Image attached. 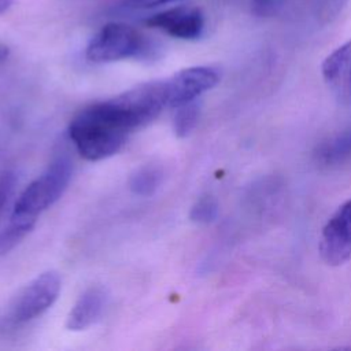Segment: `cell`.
<instances>
[{
  "label": "cell",
  "mask_w": 351,
  "mask_h": 351,
  "mask_svg": "<svg viewBox=\"0 0 351 351\" xmlns=\"http://www.w3.org/2000/svg\"><path fill=\"white\" fill-rule=\"evenodd\" d=\"M134 129L132 117L112 97L81 110L69 125V137L82 158L97 162L115 155Z\"/></svg>",
  "instance_id": "cell-1"
},
{
  "label": "cell",
  "mask_w": 351,
  "mask_h": 351,
  "mask_svg": "<svg viewBox=\"0 0 351 351\" xmlns=\"http://www.w3.org/2000/svg\"><path fill=\"white\" fill-rule=\"evenodd\" d=\"M73 163L69 156L58 155L47 170L19 195L11 217L34 219L56 203L71 180Z\"/></svg>",
  "instance_id": "cell-2"
},
{
  "label": "cell",
  "mask_w": 351,
  "mask_h": 351,
  "mask_svg": "<svg viewBox=\"0 0 351 351\" xmlns=\"http://www.w3.org/2000/svg\"><path fill=\"white\" fill-rule=\"evenodd\" d=\"M154 47L137 29L122 23L110 22L88 43L85 55L93 63H111L130 58H148Z\"/></svg>",
  "instance_id": "cell-3"
},
{
  "label": "cell",
  "mask_w": 351,
  "mask_h": 351,
  "mask_svg": "<svg viewBox=\"0 0 351 351\" xmlns=\"http://www.w3.org/2000/svg\"><path fill=\"white\" fill-rule=\"evenodd\" d=\"M62 287L60 276L48 270L26 284L12 299L8 319L12 324H25L45 313L58 299Z\"/></svg>",
  "instance_id": "cell-4"
},
{
  "label": "cell",
  "mask_w": 351,
  "mask_h": 351,
  "mask_svg": "<svg viewBox=\"0 0 351 351\" xmlns=\"http://www.w3.org/2000/svg\"><path fill=\"white\" fill-rule=\"evenodd\" d=\"M219 78V71L211 66H195L177 71L165 80L167 107L177 108L196 100L200 95L214 88Z\"/></svg>",
  "instance_id": "cell-5"
},
{
  "label": "cell",
  "mask_w": 351,
  "mask_h": 351,
  "mask_svg": "<svg viewBox=\"0 0 351 351\" xmlns=\"http://www.w3.org/2000/svg\"><path fill=\"white\" fill-rule=\"evenodd\" d=\"M319 252L330 266L343 265L351 258V199L325 223L319 237Z\"/></svg>",
  "instance_id": "cell-6"
},
{
  "label": "cell",
  "mask_w": 351,
  "mask_h": 351,
  "mask_svg": "<svg viewBox=\"0 0 351 351\" xmlns=\"http://www.w3.org/2000/svg\"><path fill=\"white\" fill-rule=\"evenodd\" d=\"M145 25L174 38L196 40L203 34L204 16L197 8L177 5L152 14L145 19Z\"/></svg>",
  "instance_id": "cell-7"
},
{
  "label": "cell",
  "mask_w": 351,
  "mask_h": 351,
  "mask_svg": "<svg viewBox=\"0 0 351 351\" xmlns=\"http://www.w3.org/2000/svg\"><path fill=\"white\" fill-rule=\"evenodd\" d=\"M321 71L332 93L340 101H351V40L326 56Z\"/></svg>",
  "instance_id": "cell-8"
},
{
  "label": "cell",
  "mask_w": 351,
  "mask_h": 351,
  "mask_svg": "<svg viewBox=\"0 0 351 351\" xmlns=\"http://www.w3.org/2000/svg\"><path fill=\"white\" fill-rule=\"evenodd\" d=\"M107 302L108 293L104 288L95 285L85 289L67 315V329L78 332L92 326L101 317Z\"/></svg>",
  "instance_id": "cell-9"
},
{
  "label": "cell",
  "mask_w": 351,
  "mask_h": 351,
  "mask_svg": "<svg viewBox=\"0 0 351 351\" xmlns=\"http://www.w3.org/2000/svg\"><path fill=\"white\" fill-rule=\"evenodd\" d=\"M162 178L163 173L158 166L144 165L132 173L129 178V188L134 195L148 197L158 191Z\"/></svg>",
  "instance_id": "cell-10"
},
{
  "label": "cell",
  "mask_w": 351,
  "mask_h": 351,
  "mask_svg": "<svg viewBox=\"0 0 351 351\" xmlns=\"http://www.w3.org/2000/svg\"><path fill=\"white\" fill-rule=\"evenodd\" d=\"M318 160L324 165H337L351 158V130L329 138L318 148Z\"/></svg>",
  "instance_id": "cell-11"
},
{
  "label": "cell",
  "mask_w": 351,
  "mask_h": 351,
  "mask_svg": "<svg viewBox=\"0 0 351 351\" xmlns=\"http://www.w3.org/2000/svg\"><path fill=\"white\" fill-rule=\"evenodd\" d=\"M34 223V219L11 217L10 223L0 230V255L7 254L16 247L33 229Z\"/></svg>",
  "instance_id": "cell-12"
},
{
  "label": "cell",
  "mask_w": 351,
  "mask_h": 351,
  "mask_svg": "<svg viewBox=\"0 0 351 351\" xmlns=\"http://www.w3.org/2000/svg\"><path fill=\"white\" fill-rule=\"evenodd\" d=\"M200 115L199 104L193 100L177 107L173 119V129L177 137H186L189 136L197 125Z\"/></svg>",
  "instance_id": "cell-13"
},
{
  "label": "cell",
  "mask_w": 351,
  "mask_h": 351,
  "mask_svg": "<svg viewBox=\"0 0 351 351\" xmlns=\"http://www.w3.org/2000/svg\"><path fill=\"white\" fill-rule=\"evenodd\" d=\"M218 215V204L214 197L203 196L192 207L189 218L197 223H210L215 221Z\"/></svg>",
  "instance_id": "cell-14"
},
{
  "label": "cell",
  "mask_w": 351,
  "mask_h": 351,
  "mask_svg": "<svg viewBox=\"0 0 351 351\" xmlns=\"http://www.w3.org/2000/svg\"><path fill=\"white\" fill-rule=\"evenodd\" d=\"M16 182L18 178L14 171L4 170L3 173H0V213L4 210V206L12 196Z\"/></svg>",
  "instance_id": "cell-15"
},
{
  "label": "cell",
  "mask_w": 351,
  "mask_h": 351,
  "mask_svg": "<svg viewBox=\"0 0 351 351\" xmlns=\"http://www.w3.org/2000/svg\"><path fill=\"white\" fill-rule=\"evenodd\" d=\"M181 0H121V8L126 11H147Z\"/></svg>",
  "instance_id": "cell-16"
},
{
  "label": "cell",
  "mask_w": 351,
  "mask_h": 351,
  "mask_svg": "<svg viewBox=\"0 0 351 351\" xmlns=\"http://www.w3.org/2000/svg\"><path fill=\"white\" fill-rule=\"evenodd\" d=\"M284 3L285 0H252V7L259 15H271L282 7Z\"/></svg>",
  "instance_id": "cell-17"
},
{
  "label": "cell",
  "mask_w": 351,
  "mask_h": 351,
  "mask_svg": "<svg viewBox=\"0 0 351 351\" xmlns=\"http://www.w3.org/2000/svg\"><path fill=\"white\" fill-rule=\"evenodd\" d=\"M12 4H14V0H0V14L10 10Z\"/></svg>",
  "instance_id": "cell-18"
}]
</instances>
